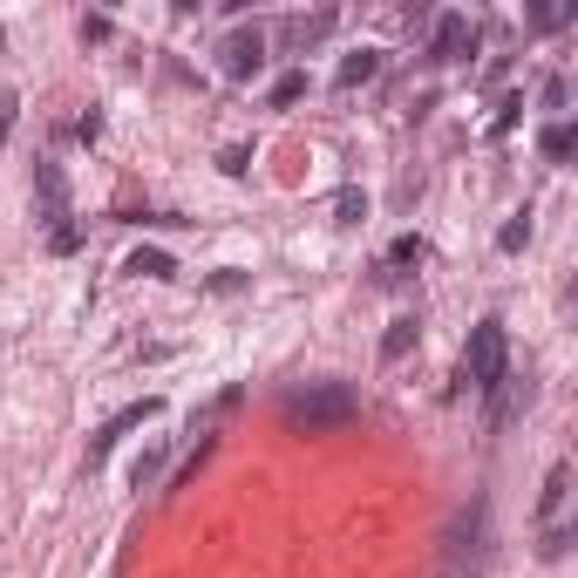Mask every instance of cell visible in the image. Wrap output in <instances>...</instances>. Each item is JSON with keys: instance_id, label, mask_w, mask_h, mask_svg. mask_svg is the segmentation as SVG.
<instances>
[{"instance_id": "24", "label": "cell", "mask_w": 578, "mask_h": 578, "mask_svg": "<svg viewBox=\"0 0 578 578\" xmlns=\"http://www.w3.org/2000/svg\"><path fill=\"white\" fill-rule=\"evenodd\" d=\"M565 95H571L565 75H551V82H544V110H565Z\"/></svg>"}, {"instance_id": "22", "label": "cell", "mask_w": 578, "mask_h": 578, "mask_svg": "<svg viewBox=\"0 0 578 578\" xmlns=\"http://www.w3.org/2000/svg\"><path fill=\"white\" fill-rule=\"evenodd\" d=\"M218 170H224V178H245V170H253V150H224V157H218Z\"/></svg>"}, {"instance_id": "13", "label": "cell", "mask_w": 578, "mask_h": 578, "mask_svg": "<svg viewBox=\"0 0 578 578\" xmlns=\"http://www.w3.org/2000/svg\"><path fill=\"white\" fill-rule=\"evenodd\" d=\"M374 75H382V55H374V48H361V55H347V62H341L334 82H341V89H361V82H374Z\"/></svg>"}, {"instance_id": "7", "label": "cell", "mask_w": 578, "mask_h": 578, "mask_svg": "<svg viewBox=\"0 0 578 578\" xmlns=\"http://www.w3.org/2000/svg\"><path fill=\"white\" fill-rule=\"evenodd\" d=\"M218 68L232 75V82H245V75H259V68H266V35H259V28H253V35H232V41L218 48Z\"/></svg>"}, {"instance_id": "10", "label": "cell", "mask_w": 578, "mask_h": 578, "mask_svg": "<svg viewBox=\"0 0 578 578\" xmlns=\"http://www.w3.org/2000/svg\"><path fill=\"white\" fill-rule=\"evenodd\" d=\"M280 35H286V48H313V41L334 35V14H293Z\"/></svg>"}, {"instance_id": "19", "label": "cell", "mask_w": 578, "mask_h": 578, "mask_svg": "<svg viewBox=\"0 0 578 578\" xmlns=\"http://www.w3.org/2000/svg\"><path fill=\"white\" fill-rule=\"evenodd\" d=\"M157 476H164V449H143V457L130 463V484L143 490V484H157Z\"/></svg>"}, {"instance_id": "1", "label": "cell", "mask_w": 578, "mask_h": 578, "mask_svg": "<svg viewBox=\"0 0 578 578\" xmlns=\"http://www.w3.org/2000/svg\"><path fill=\"white\" fill-rule=\"evenodd\" d=\"M35 218L48 232V253L68 259L75 245H82V224H75V205H68V178H62L55 157H35Z\"/></svg>"}, {"instance_id": "20", "label": "cell", "mask_w": 578, "mask_h": 578, "mask_svg": "<svg viewBox=\"0 0 578 578\" xmlns=\"http://www.w3.org/2000/svg\"><path fill=\"white\" fill-rule=\"evenodd\" d=\"M334 211H341V224H361V218H368V197H361L355 184H347V191L334 197Z\"/></svg>"}, {"instance_id": "21", "label": "cell", "mask_w": 578, "mask_h": 578, "mask_svg": "<svg viewBox=\"0 0 578 578\" xmlns=\"http://www.w3.org/2000/svg\"><path fill=\"white\" fill-rule=\"evenodd\" d=\"M571 21H578V8H531V28H571Z\"/></svg>"}, {"instance_id": "14", "label": "cell", "mask_w": 578, "mask_h": 578, "mask_svg": "<svg viewBox=\"0 0 578 578\" xmlns=\"http://www.w3.org/2000/svg\"><path fill=\"white\" fill-rule=\"evenodd\" d=\"M239 401H245V388H218V401H211V409H205V415H191V436H211L218 422L239 409Z\"/></svg>"}, {"instance_id": "6", "label": "cell", "mask_w": 578, "mask_h": 578, "mask_svg": "<svg viewBox=\"0 0 578 578\" xmlns=\"http://www.w3.org/2000/svg\"><path fill=\"white\" fill-rule=\"evenodd\" d=\"M531 395H538L531 374H504V382L490 388V415H484V422H490V429H511V422L531 409Z\"/></svg>"}, {"instance_id": "9", "label": "cell", "mask_w": 578, "mask_h": 578, "mask_svg": "<svg viewBox=\"0 0 578 578\" xmlns=\"http://www.w3.org/2000/svg\"><path fill=\"white\" fill-rule=\"evenodd\" d=\"M422 259H429V245H422L415 232H401V239L388 245V253H382V266H374V272H382V280H401V272L422 266Z\"/></svg>"}, {"instance_id": "4", "label": "cell", "mask_w": 578, "mask_h": 578, "mask_svg": "<svg viewBox=\"0 0 578 578\" xmlns=\"http://www.w3.org/2000/svg\"><path fill=\"white\" fill-rule=\"evenodd\" d=\"M157 409H164V401H157V395H143V401H130V409H116V415L103 422V429H95V436H89V470H95V463H103V457H110V449H116L123 436H130V429H143V422H157Z\"/></svg>"}, {"instance_id": "3", "label": "cell", "mask_w": 578, "mask_h": 578, "mask_svg": "<svg viewBox=\"0 0 578 578\" xmlns=\"http://www.w3.org/2000/svg\"><path fill=\"white\" fill-rule=\"evenodd\" d=\"M504 374H511V334H504V320H476L470 326V347H463V382L490 395Z\"/></svg>"}, {"instance_id": "2", "label": "cell", "mask_w": 578, "mask_h": 578, "mask_svg": "<svg viewBox=\"0 0 578 578\" xmlns=\"http://www.w3.org/2000/svg\"><path fill=\"white\" fill-rule=\"evenodd\" d=\"M355 415H361V395L347 382H313V388L286 395V422H293V429H307V436L341 429V422H355Z\"/></svg>"}, {"instance_id": "25", "label": "cell", "mask_w": 578, "mask_h": 578, "mask_svg": "<svg viewBox=\"0 0 578 578\" xmlns=\"http://www.w3.org/2000/svg\"><path fill=\"white\" fill-rule=\"evenodd\" d=\"M82 41H110V21L103 14H82Z\"/></svg>"}, {"instance_id": "18", "label": "cell", "mask_w": 578, "mask_h": 578, "mask_svg": "<svg viewBox=\"0 0 578 578\" xmlns=\"http://www.w3.org/2000/svg\"><path fill=\"white\" fill-rule=\"evenodd\" d=\"M524 123V95H504V103H497V116H490V137H511Z\"/></svg>"}, {"instance_id": "16", "label": "cell", "mask_w": 578, "mask_h": 578, "mask_svg": "<svg viewBox=\"0 0 578 578\" xmlns=\"http://www.w3.org/2000/svg\"><path fill=\"white\" fill-rule=\"evenodd\" d=\"M409 347H415V320H395L388 334H382V361H401Z\"/></svg>"}, {"instance_id": "12", "label": "cell", "mask_w": 578, "mask_h": 578, "mask_svg": "<svg viewBox=\"0 0 578 578\" xmlns=\"http://www.w3.org/2000/svg\"><path fill=\"white\" fill-rule=\"evenodd\" d=\"M538 150H544V164H571L578 130H571V123H544V130H538Z\"/></svg>"}, {"instance_id": "11", "label": "cell", "mask_w": 578, "mask_h": 578, "mask_svg": "<svg viewBox=\"0 0 578 578\" xmlns=\"http://www.w3.org/2000/svg\"><path fill=\"white\" fill-rule=\"evenodd\" d=\"M123 272H137V280H178V259H170V253H150V245H137V253L123 259Z\"/></svg>"}, {"instance_id": "17", "label": "cell", "mask_w": 578, "mask_h": 578, "mask_svg": "<svg viewBox=\"0 0 578 578\" xmlns=\"http://www.w3.org/2000/svg\"><path fill=\"white\" fill-rule=\"evenodd\" d=\"M524 245H531V218H504V232H497V253H524Z\"/></svg>"}, {"instance_id": "23", "label": "cell", "mask_w": 578, "mask_h": 578, "mask_svg": "<svg viewBox=\"0 0 578 578\" xmlns=\"http://www.w3.org/2000/svg\"><path fill=\"white\" fill-rule=\"evenodd\" d=\"M14 116H21V95H14V89H0V143H8V130H14Z\"/></svg>"}, {"instance_id": "5", "label": "cell", "mask_w": 578, "mask_h": 578, "mask_svg": "<svg viewBox=\"0 0 578 578\" xmlns=\"http://www.w3.org/2000/svg\"><path fill=\"white\" fill-rule=\"evenodd\" d=\"M470 48H476V21L457 14V8L436 14V28H429V62H463Z\"/></svg>"}, {"instance_id": "8", "label": "cell", "mask_w": 578, "mask_h": 578, "mask_svg": "<svg viewBox=\"0 0 578 578\" xmlns=\"http://www.w3.org/2000/svg\"><path fill=\"white\" fill-rule=\"evenodd\" d=\"M565 504H571V463H551L544 497H538V531H558V524H565Z\"/></svg>"}, {"instance_id": "15", "label": "cell", "mask_w": 578, "mask_h": 578, "mask_svg": "<svg viewBox=\"0 0 578 578\" xmlns=\"http://www.w3.org/2000/svg\"><path fill=\"white\" fill-rule=\"evenodd\" d=\"M299 95H307V68H293V75H280V82H272V95H266V103H272V110H293Z\"/></svg>"}]
</instances>
